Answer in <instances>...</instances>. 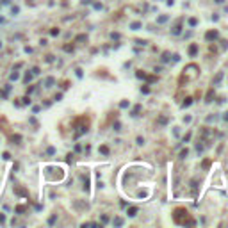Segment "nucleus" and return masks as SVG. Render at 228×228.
<instances>
[{"label":"nucleus","mask_w":228,"mask_h":228,"mask_svg":"<svg viewBox=\"0 0 228 228\" xmlns=\"http://www.w3.org/2000/svg\"><path fill=\"white\" fill-rule=\"evenodd\" d=\"M139 111H141V105H135V109L132 111V116H137V114H139Z\"/></svg>","instance_id":"nucleus-11"},{"label":"nucleus","mask_w":228,"mask_h":228,"mask_svg":"<svg viewBox=\"0 0 228 228\" xmlns=\"http://www.w3.org/2000/svg\"><path fill=\"white\" fill-rule=\"evenodd\" d=\"M4 221H5V216H4V214H0V223H4Z\"/></svg>","instance_id":"nucleus-29"},{"label":"nucleus","mask_w":228,"mask_h":228,"mask_svg":"<svg viewBox=\"0 0 228 228\" xmlns=\"http://www.w3.org/2000/svg\"><path fill=\"white\" fill-rule=\"evenodd\" d=\"M173 219H175V223H178V225H189V226L194 225V221L189 217V212L185 209H177L175 214H173Z\"/></svg>","instance_id":"nucleus-1"},{"label":"nucleus","mask_w":228,"mask_h":228,"mask_svg":"<svg viewBox=\"0 0 228 228\" xmlns=\"http://www.w3.org/2000/svg\"><path fill=\"white\" fill-rule=\"evenodd\" d=\"M127 214L130 216V217H134L135 214H137V209H135V207H130V209H128V212H127Z\"/></svg>","instance_id":"nucleus-6"},{"label":"nucleus","mask_w":228,"mask_h":228,"mask_svg":"<svg viewBox=\"0 0 228 228\" xmlns=\"http://www.w3.org/2000/svg\"><path fill=\"white\" fill-rule=\"evenodd\" d=\"M23 210H25V207H21V205H18V207H16V214H21Z\"/></svg>","instance_id":"nucleus-17"},{"label":"nucleus","mask_w":228,"mask_h":228,"mask_svg":"<svg viewBox=\"0 0 228 228\" xmlns=\"http://www.w3.org/2000/svg\"><path fill=\"white\" fill-rule=\"evenodd\" d=\"M196 23H198V21H196V20H194V18H191V20H189V25H191V27H194V25H196Z\"/></svg>","instance_id":"nucleus-21"},{"label":"nucleus","mask_w":228,"mask_h":228,"mask_svg":"<svg viewBox=\"0 0 228 228\" xmlns=\"http://www.w3.org/2000/svg\"><path fill=\"white\" fill-rule=\"evenodd\" d=\"M221 79H223V71H219V73L216 75V79H214V84H217V82L221 80Z\"/></svg>","instance_id":"nucleus-10"},{"label":"nucleus","mask_w":228,"mask_h":228,"mask_svg":"<svg viewBox=\"0 0 228 228\" xmlns=\"http://www.w3.org/2000/svg\"><path fill=\"white\" fill-rule=\"evenodd\" d=\"M130 27H132V29H134V30H139V29H141V27H143V23H141V21H134V23H132V25H130Z\"/></svg>","instance_id":"nucleus-8"},{"label":"nucleus","mask_w":228,"mask_h":228,"mask_svg":"<svg viewBox=\"0 0 228 228\" xmlns=\"http://www.w3.org/2000/svg\"><path fill=\"white\" fill-rule=\"evenodd\" d=\"M189 105H191V98H185V102L182 103V107H189Z\"/></svg>","instance_id":"nucleus-16"},{"label":"nucleus","mask_w":228,"mask_h":228,"mask_svg":"<svg viewBox=\"0 0 228 228\" xmlns=\"http://www.w3.org/2000/svg\"><path fill=\"white\" fill-rule=\"evenodd\" d=\"M121 107H123V109H125V107H128V102H127V100H123V102H121Z\"/></svg>","instance_id":"nucleus-28"},{"label":"nucleus","mask_w":228,"mask_h":228,"mask_svg":"<svg viewBox=\"0 0 228 228\" xmlns=\"http://www.w3.org/2000/svg\"><path fill=\"white\" fill-rule=\"evenodd\" d=\"M100 153H103V155H109V148L105 146V144H102V146H100Z\"/></svg>","instance_id":"nucleus-9"},{"label":"nucleus","mask_w":228,"mask_h":228,"mask_svg":"<svg viewBox=\"0 0 228 228\" xmlns=\"http://www.w3.org/2000/svg\"><path fill=\"white\" fill-rule=\"evenodd\" d=\"M168 59H169V54H168V52H164V54H162V61L166 63V61H168Z\"/></svg>","instance_id":"nucleus-20"},{"label":"nucleus","mask_w":228,"mask_h":228,"mask_svg":"<svg viewBox=\"0 0 228 228\" xmlns=\"http://www.w3.org/2000/svg\"><path fill=\"white\" fill-rule=\"evenodd\" d=\"M54 82H55V80H54V79H52V77H50V79H47V87H50L52 84H54Z\"/></svg>","instance_id":"nucleus-18"},{"label":"nucleus","mask_w":228,"mask_h":228,"mask_svg":"<svg viewBox=\"0 0 228 228\" xmlns=\"http://www.w3.org/2000/svg\"><path fill=\"white\" fill-rule=\"evenodd\" d=\"M159 123H161V125H166V123H168V118H166V116H161V118H159Z\"/></svg>","instance_id":"nucleus-12"},{"label":"nucleus","mask_w":228,"mask_h":228,"mask_svg":"<svg viewBox=\"0 0 228 228\" xmlns=\"http://www.w3.org/2000/svg\"><path fill=\"white\" fill-rule=\"evenodd\" d=\"M141 91H143V93H150V87L144 86V87H141Z\"/></svg>","instance_id":"nucleus-27"},{"label":"nucleus","mask_w":228,"mask_h":228,"mask_svg":"<svg viewBox=\"0 0 228 228\" xmlns=\"http://www.w3.org/2000/svg\"><path fill=\"white\" fill-rule=\"evenodd\" d=\"M166 20H168V16H161V18H159V23H164Z\"/></svg>","instance_id":"nucleus-24"},{"label":"nucleus","mask_w":228,"mask_h":228,"mask_svg":"<svg viewBox=\"0 0 228 228\" xmlns=\"http://www.w3.org/2000/svg\"><path fill=\"white\" fill-rule=\"evenodd\" d=\"M217 30H209V32L207 34H205V39H207V41H216L217 39Z\"/></svg>","instance_id":"nucleus-3"},{"label":"nucleus","mask_w":228,"mask_h":228,"mask_svg":"<svg viewBox=\"0 0 228 228\" xmlns=\"http://www.w3.org/2000/svg\"><path fill=\"white\" fill-rule=\"evenodd\" d=\"M200 75V71H198V66H194V64H191V66H187L185 70H184V77H182V80H193V79H196Z\"/></svg>","instance_id":"nucleus-2"},{"label":"nucleus","mask_w":228,"mask_h":228,"mask_svg":"<svg viewBox=\"0 0 228 228\" xmlns=\"http://www.w3.org/2000/svg\"><path fill=\"white\" fill-rule=\"evenodd\" d=\"M189 54H191V57H194L196 54H198V45H191V47H189Z\"/></svg>","instance_id":"nucleus-4"},{"label":"nucleus","mask_w":228,"mask_h":228,"mask_svg":"<svg viewBox=\"0 0 228 228\" xmlns=\"http://www.w3.org/2000/svg\"><path fill=\"white\" fill-rule=\"evenodd\" d=\"M216 2H217V4H223V2H225V0H216Z\"/></svg>","instance_id":"nucleus-33"},{"label":"nucleus","mask_w":228,"mask_h":228,"mask_svg":"<svg viewBox=\"0 0 228 228\" xmlns=\"http://www.w3.org/2000/svg\"><path fill=\"white\" fill-rule=\"evenodd\" d=\"M87 39V36H84V34H82V36H77V41H86Z\"/></svg>","instance_id":"nucleus-19"},{"label":"nucleus","mask_w":228,"mask_h":228,"mask_svg":"<svg viewBox=\"0 0 228 228\" xmlns=\"http://www.w3.org/2000/svg\"><path fill=\"white\" fill-rule=\"evenodd\" d=\"M225 119H226V121H228V112H225Z\"/></svg>","instance_id":"nucleus-32"},{"label":"nucleus","mask_w":228,"mask_h":228,"mask_svg":"<svg viewBox=\"0 0 228 228\" xmlns=\"http://www.w3.org/2000/svg\"><path fill=\"white\" fill-rule=\"evenodd\" d=\"M64 50H66V52H71V50H73V47H71V45H66Z\"/></svg>","instance_id":"nucleus-25"},{"label":"nucleus","mask_w":228,"mask_h":228,"mask_svg":"<svg viewBox=\"0 0 228 228\" xmlns=\"http://www.w3.org/2000/svg\"><path fill=\"white\" fill-rule=\"evenodd\" d=\"M212 96H214V89H209V93H207V100H205V102H212Z\"/></svg>","instance_id":"nucleus-7"},{"label":"nucleus","mask_w":228,"mask_h":228,"mask_svg":"<svg viewBox=\"0 0 228 228\" xmlns=\"http://www.w3.org/2000/svg\"><path fill=\"white\" fill-rule=\"evenodd\" d=\"M180 30H182V27H180V23H178L177 27L173 29V34H180Z\"/></svg>","instance_id":"nucleus-15"},{"label":"nucleus","mask_w":228,"mask_h":228,"mask_svg":"<svg viewBox=\"0 0 228 228\" xmlns=\"http://www.w3.org/2000/svg\"><path fill=\"white\" fill-rule=\"evenodd\" d=\"M91 2V0H82V4H89Z\"/></svg>","instance_id":"nucleus-31"},{"label":"nucleus","mask_w":228,"mask_h":228,"mask_svg":"<svg viewBox=\"0 0 228 228\" xmlns=\"http://www.w3.org/2000/svg\"><path fill=\"white\" fill-rule=\"evenodd\" d=\"M30 79H32V73H27V75H25V79H23V80H25V82H29Z\"/></svg>","instance_id":"nucleus-23"},{"label":"nucleus","mask_w":228,"mask_h":228,"mask_svg":"<svg viewBox=\"0 0 228 228\" xmlns=\"http://www.w3.org/2000/svg\"><path fill=\"white\" fill-rule=\"evenodd\" d=\"M114 225H116V226L123 225V219H121V217H116V219H114Z\"/></svg>","instance_id":"nucleus-14"},{"label":"nucleus","mask_w":228,"mask_h":228,"mask_svg":"<svg viewBox=\"0 0 228 228\" xmlns=\"http://www.w3.org/2000/svg\"><path fill=\"white\" fill-rule=\"evenodd\" d=\"M0 2H2V4H9L11 0H0Z\"/></svg>","instance_id":"nucleus-30"},{"label":"nucleus","mask_w":228,"mask_h":228,"mask_svg":"<svg viewBox=\"0 0 228 228\" xmlns=\"http://www.w3.org/2000/svg\"><path fill=\"white\" fill-rule=\"evenodd\" d=\"M50 34H52V36H57V34H59V29H52Z\"/></svg>","instance_id":"nucleus-22"},{"label":"nucleus","mask_w":228,"mask_h":228,"mask_svg":"<svg viewBox=\"0 0 228 228\" xmlns=\"http://www.w3.org/2000/svg\"><path fill=\"white\" fill-rule=\"evenodd\" d=\"M11 141H13L14 144H18V143L21 141V135H18V134H14V135H11Z\"/></svg>","instance_id":"nucleus-5"},{"label":"nucleus","mask_w":228,"mask_h":228,"mask_svg":"<svg viewBox=\"0 0 228 228\" xmlns=\"http://www.w3.org/2000/svg\"><path fill=\"white\" fill-rule=\"evenodd\" d=\"M23 103H25V105H29V103H30V98H29V96H25V98H23Z\"/></svg>","instance_id":"nucleus-26"},{"label":"nucleus","mask_w":228,"mask_h":228,"mask_svg":"<svg viewBox=\"0 0 228 228\" xmlns=\"http://www.w3.org/2000/svg\"><path fill=\"white\" fill-rule=\"evenodd\" d=\"M187 155H189V151H187V148H185V150H182V151H180V159H185Z\"/></svg>","instance_id":"nucleus-13"}]
</instances>
